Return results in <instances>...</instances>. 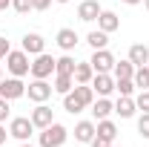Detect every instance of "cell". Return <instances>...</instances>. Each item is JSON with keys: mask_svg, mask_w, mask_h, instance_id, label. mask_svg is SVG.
<instances>
[{"mask_svg": "<svg viewBox=\"0 0 149 147\" xmlns=\"http://www.w3.org/2000/svg\"><path fill=\"white\" fill-rule=\"evenodd\" d=\"M66 139H69V130L63 124H57V121H52L49 127L40 130V147H63Z\"/></svg>", "mask_w": 149, "mask_h": 147, "instance_id": "6da1fadb", "label": "cell"}, {"mask_svg": "<svg viewBox=\"0 0 149 147\" xmlns=\"http://www.w3.org/2000/svg\"><path fill=\"white\" fill-rule=\"evenodd\" d=\"M6 69L15 75V78H23V75H29V69H32V61H29V55L23 49H12L6 55Z\"/></svg>", "mask_w": 149, "mask_h": 147, "instance_id": "7a4b0ae2", "label": "cell"}, {"mask_svg": "<svg viewBox=\"0 0 149 147\" xmlns=\"http://www.w3.org/2000/svg\"><path fill=\"white\" fill-rule=\"evenodd\" d=\"M52 92H55V87H52L46 78H35V81L26 87V95H29V101H35V104H46V101L52 98Z\"/></svg>", "mask_w": 149, "mask_h": 147, "instance_id": "3957f363", "label": "cell"}, {"mask_svg": "<svg viewBox=\"0 0 149 147\" xmlns=\"http://www.w3.org/2000/svg\"><path fill=\"white\" fill-rule=\"evenodd\" d=\"M35 133V124H32V118L29 115H17V118H12L9 121V136L12 139H17V141H29V136Z\"/></svg>", "mask_w": 149, "mask_h": 147, "instance_id": "277c9868", "label": "cell"}, {"mask_svg": "<svg viewBox=\"0 0 149 147\" xmlns=\"http://www.w3.org/2000/svg\"><path fill=\"white\" fill-rule=\"evenodd\" d=\"M55 61L57 58L46 55V52H40V55H35V61H32V78H49V75H55Z\"/></svg>", "mask_w": 149, "mask_h": 147, "instance_id": "5b68a950", "label": "cell"}, {"mask_svg": "<svg viewBox=\"0 0 149 147\" xmlns=\"http://www.w3.org/2000/svg\"><path fill=\"white\" fill-rule=\"evenodd\" d=\"M26 95V84L20 81V78H3L0 81V98H6V101H15V98H23Z\"/></svg>", "mask_w": 149, "mask_h": 147, "instance_id": "8992f818", "label": "cell"}, {"mask_svg": "<svg viewBox=\"0 0 149 147\" xmlns=\"http://www.w3.org/2000/svg\"><path fill=\"white\" fill-rule=\"evenodd\" d=\"M20 49L26 55H40V52H46V40H43V35H37V32H26L23 40H20Z\"/></svg>", "mask_w": 149, "mask_h": 147, "instance_id": "52a82bcc", "label": "cell"}, {"mask_svg": "<svg viewBox=\"0 0 149 147\" xmlns=\"http://www.w3.org/2000/svg\"><path fill=\"white\" fill-rule=\"evenodd\" d=\"M29 118H32L35 130H43V127H49V124L55 121V110H52V107H46V104H37L35 110L29 112Z\"/></svg>", "mask_w": 149, "mask_h": 147, "instance_id": "ba28073f", "label": "cell"}, {"mask_svg": "<svg viewBox=\"0 0 149 147\" xmlns=\"http://www.w3.org/2000/svg\"><path fill=\"white\" fill-rule=\"evenodd\" d=\"M89 64H92L95 72H112V66H115V55H112L109 49H95Z\"/></svg>", "mask_w": 149, "mask_h": 147, "instance_id": "9c48e42d", "label": "cell"}, {"mask_svg": "<svg viewBox=\"0 0 149 147\" xmlns=\"http://www.w3.org/2000/svg\"><path fill=\"white\" fill-rule=\"evenodd\" d=\"M92 90H95V95H106V98H109L112 92H115V78H112L109 72H95Z\"/></svg>", "mask_w": 149, "mask_h": 147, "instance_id": "30bf717a", "label": "cell"}, {"mask_svg": "<svg viewBox=\"0 0 149 147\" xmlns=\"http://www.w3.org/2000/svg\"><path fill=\"white\" fill-rule=\"evenodd\" d=\"M100 12H103V9H100V3H97V0H80V6H77V18L83 20V23L97 20Z\"/></svg>", "mask_w": 149, "mask_h": 147, "instance_id": "8fae6325", "label": "cell"}, {"mask_svg": "<svg viewBox=\"0 0 149 147\" xmlns=\"http://www.w3.org/2000/svg\"><path fill=\"white\" fill-rule=\"evenodd\" d=\"M97 29L106 32V35H112V32L120 29V18H118L115 12H109V9H103V12L97 15Z\"/></svg>", "mask_w": 149, "mask_h": 147, "instance_id": "7c38bea8", "label": "cell"}, {"mask_svg": "<svg viewBox=\"0 0 149 147\" xmlns=\"http://www.w3.org/2000/svg\"><path fill=\"white\" fill-rule=\"evenodd\" d=\"M95 136H97L95 121H77V124H74V141H80V144H89Z\"/></svg>", "mask_w": 149, "mask_h": 147, "instance_id": "4fadbf2b", "label": "cell"}, {"mask_svg": "<svg viewBox=\"0 0 149 147\" xmlns=\"http://www.w3.org/2000/svg\"><path fill=\"white\" fill-rule=\"evenodd\" d=\"M57 46H60V49H63V52H72L74 46H77V40H80V37H77V32H74V29H69V26H63V29H60V32H57Z\"/></svg>", "mask_w": 149, "mask_h": 147, "instance_id": "5bb4252c", "label": "cell"}, {"mask_svg": "<svg viewBox=\"0 0 149 147\" xmlns=\"http://www.w3.org/2000/svg\"><path fill=\"white\" fill-rule=\"evenodd\" d=\"M112 112H115V104H112L106 95H97V101L92 104V115H95V121H100V118H109Z\"/></svg>", "mask_w": 149, "mask_h": 147, "instance_id": "9a60e30c", "label": "cell"}, {"mask_svg": "<svg viewBox=\"0 0 149 147\" xmlns=\"http://www.w3.org/2000/svg\"><path fill=\"white\" fill-rule=\"evenodd\" d=\"M115 112H118L120 118H132V115L138 112V107H135V98H132V95H120V98L115 101Z\"/></svg>", "mask_w": 149, "mask_h": 147, "instance_id": "2e32d148", "label": "cell"}, {"mask_svg": "<svg viewBox=\"0 0 149 147\" xmlns=\"http://www.w3.org/2000/svg\"><path fill=\"white\" fill-rule=\"evenodd\" d=\"M95 130H97V136H100V139H106V141L115 144V139H118V124H115L112 118H100V121L95 124Z\"/></svg>", "mask_w": 149, "mask_h": 147, "instance_id": "e0dca14e", "label": "cell"}, {"mask_svg": "<svg viewBox=\"0 0 149 147\" xmlns=\"http://www.w3.org/2000/svg\"><path fill=\"white\" fill-rule=\"evenodd\" d=\"M74 84H92V78H95V69H92V64L89 61H83V64H74Z\"/></svg>", "mask_w": 149, "mask_h": 147, "instance_id": "ac0fdd59", "label": "cell"}, {"mask_svg": "<svg viewBox=\"0 0 149 147\" xmlns=\"http://www.w3.org/2000/svg\"><path fill=\"white\" fill-rule=\"evenodd\" d=\"M72 92H74V98H77L83 107H92V104H95V90H92V84H74Z\"/></svg>", "mask_w": 149, "mask_h": 147, "instance_id": "d6986e66", "label": "cell"}, {"mask_svg": "<svg viewBox=\"0 0 149 147\" xmlns=\"http://www.w3.org/2000/svg\"><path fill=\"white\" fill-rule=\"evenodd\" d=\"M129 61L135 64V66H146V64H149V46H146V43H135V46H129Z\"/></svg>", "mask_w": 149, "mask_h": 147, "instance_id": "ffe728a7", "label": "cell"}, {"mask_svg": "<svg viewBox=\"0 0 149 147\" xmlns=\"http://www.w3.org/2000/svg\"><path fill=\"white\" fill-rule=\"evenodd\" d=\"M86 43H89L92 49H106V46H109V35L100 32V29H92V32L86 35Z\"/></svg>", "mask_w": 149, "mask_h": 147, "instance_id": "44dd1931", "label": "cell"}, {"mask_svg": "<svg viewBox=\"0 0 149 147\" xmlns=\"http://www.w3.org/2000/svg\"><path fill=\"white\" fill-rule=\"evenodd\" d=\"M55 92H60V95H66V92H72V87H74V78L72 75H63V72H55Z\"/></svg>", "mask_w": 149, "mask_h": 147, "instance_id": "7402d4cb", "label": "cell"}, {"mask_svg": "<svg viewBox=\"0 0 149 147\" xmlns=\"http://www.w3.org/2000/svg\"><path fill=\"white\" fill-rule=\"evenodd\" d=\"M135 69H138V66L132 64L129 58H126V61H115V66H112L115 78H132V75H135Z\"/></svg>", "mask_w": 149, "mask_h": 147, "instance_id": "603a6c76", "label": "cell"}, {"mask_svg": "<svg viewBox=\"0 0 149 147\" xmlns=\"http://www.w3.org/2000/svg\"><path fill=\"white\" fill-rule=\"evenodd\" d=\"M74 64H77V61H74L72 55H69V52H66V55H60L55 61V72H63V75H72L74 72Z\"/></svg>", "mask_w": 149, "mask_h": 147, "instance_id": "cb8c5ba5", "label": "cell"}, {"mask_svg": "<svg viewBox=\"0 0 149 147\" xmlns=\"http://www.w3.org/2000/svg\"><path fill=\"white\" fill-rule=\"evenodd\" d=\"M132 81H135L138 90H149V64H146V66H138L135 75H132Z\"/></svg>", "mask_w": 149, "mask_h": 147, "instance_id": "d4e9b609", "label": "cell"}, {"mask_svg": "<svg viewBox=\"0 0 149 147\" xmlns=\"http://www.w3.org/2000/svg\"><path fill=\"white\" fill-rule=\"evenodd\" d=\"M63 110L72 112V115H77V112H83V104L74 98V92H66V95H63Z\"/></svg>", "mask_w": 149, "mask_h": 147, "instance_id": "484cf974", "label": "cell"}, {"mask_svg": "<svg viewBox=\"0 0 149 147\" xmlns=\"http://www.w3.org/2000/svg\"><path fill=\"white\" fill-rule=\"evenodd\" d=\"M115 90L120 92V95H135V81L132 78H115Z\"/></svg>", "mask_w": 149, "mask_h": 147, "instance_id": "4316f807", "label": "cell"}, {"mask_svg": "<svg viewBox=\"0 0 149 147\" xmlns=\"http://www.w3.org/2000/svg\"><path fill=\"white\" fill-rule=\"evenodd\" d=\"M135 107L141 112H149V90H141L138 95H135Z\"/></svg>", "mask_w": 149, "mask_h": 147, "instance_id": "83f0119b", "label": "cell"}, {"mask_svg": "<svg viewBox=\"0 0 149 147\" xmlns=\"http://www.w3.org/2000/svg\"><path fill=\"white\" fill-rule=\"evenodd\" d=\"M12 9L17 15H29L32 12V0H12Z\"/></svg>", "mask_w": 149, "mask_h": 147, "instance_id": "f1b7e54d", "label": "cell"}, {"mask_svg": "<svg viewBox=\"0 0 149 147\" xmlns=\"http://www.w3.org/2000/svg\"><path fill=\"white\" fill-rule=\"evenodd\" d=\"M138 133L149 139V112H141V118H138Z\"/></svg>", "mask_w": 149, "mask_h": 147, "instance_id": "f546056e", "label": "cell"}, {"mask_svg": "<svg viewBox=\"0 0 149 147\" xmlns=\"http://www.w3.org/2000/svg\"><path fill=\"white\" fill-rule=\"evenodd\" d=\"M49 6H52V0H32V9L35 12H46Z\"/></svg>", "mask_w": 149, "mask_h": 147, "instance_id": "4dcf8cb0", "label": "cell"}, {"mask_svg": "<svg viewBox=\"0 0 149 147\" xmlns=\"http://www.w3.org/2000/svg\"><path fill=\"white\" fill-rule=\"evenodd\" d=\"M9 101H6V98H0V124H3V121H6V118H9Z\"/></svg>", "mask_w": 149, "mask_h": 147, "instance_id": "1f68e13d", "label": "cell"}, {"mask_svg": "<svg viewBox=\"0 0 149 147\" xmlns=\"http://www.w3.org/2000/svg\"><path fill=\"white\" fill-rule=\"evenodd\" d=\"M12 52V46H9V40L6 37H0V61H6V55Z\"/></svg>", "mask_w": 149, "mask_h": 147, "instance_id": "d6a6232c", "label": "cell"}, {"mask_svg": "<svg viewBox=\"0 0 149 147\" xmlns=\"http://www.w3.org/2000/svg\"><path fill=\"white\" fill-rule=\"evenodd\" d=\"M89 147H112V141H106V139H100V136H95L92 141H89Z\"/></svg>", "mask_w": 149, "mask_h": 147, "instance_id": "836d02e7", "label": "cell"}, {"mask_svg": "<svg viewBox=\"0 0 149 147\" xmlns=\"http://www.w3.org/2000/svg\"><path fill=\"white\" fill-rule=\"evenodd\" d=\"M6 139H9V130H6V127H3V124H0V147L6 144Z\"/></svg>", "mask_w": 149, "mask_h": 147, "instance_id": "e575fe53", "label": "cell"}, {"mask_svg": "<svg viewBox=\"0 0 149 147\" xmlns=\"http://www.w3.org/2000/svg\"><path fill=\"white\" fill-rule=\"evenodd\" d=\"M9 6H12V0H0V12H6Z\"/></svg>", "mask_w": 149, "mask_h": 147, "instance_id": "d590c367", "label": "cell"}, {"mask_svg": "<svg viewBox=\"0 0 149 147\" xmlns=\"http://www.w3.org/2000/svg\"><path fill=\"white\" fill-rule=\"evenodd\" d=\"M120 3H126V6H138V3H143V0H120Z\"/></svg>", "mask_w": 149, "mask_h": 147, "instance_id": "8d00e7d4", "label": "cell"}, {"mask_svg": "<svg viewBox=\"0 0 149 147\" xmlns=\"http://www.w3.org/2000/svg\"><path fill=\"white\" fill-rule=\"evenodd\" d=\"M20 147H35V144H32V141H20Z\"/></svg>", "mask_w": 149, "mask_h": 147, "instance_id": "74e56055", "label": "cell"}, {"mask_svg": "<svg viewBox=\"0 0 149 147\" xmlns=\"http://www.w3.org/2000/svg\"><path fill=\"white\" fill-rule=\"evenodd\" d=\"M143 9H146V12H149V0H143Z\"/></svg>", "mask_w": 149, "mask_h": 147, "instance_id": "f35d334b", "label": "cell"}, {"mask_svg": "<svg viewBox=\"0 0 149 147\" xmlns=\"http://www.w3.org/2000/svg\"><path fill=\"white\" fill-rule=\"evenodd\" d=\"M55 3H72V0H55Z\"/></svg>", "mask_w": 149, "mask_h": 147, "instance_id": "ab89813d", "label": "cell"}, {"mask_svg": "<svg viewBox=\"0 0 149 147\" xmlns=\"http://www.w3.org/2000/svg\"><path fill=\"white\" fill-rule=\"evenodd\" d=\"M0 81H3V69H0Z\"/></svg>", "mask_w": 149, "mask_h": 147, "instance_id": "60d3db41", "label": "cell"}, {"mask_svg": "<svg viewBox=\"0 0 149 147\" xmlns=\"http://www.w3.org/2000/svg\"><path fill=\"white\" fill-rule=\"evenodd\" d=\"M112 147H118V144H112ZM120 147H123V144H120Z\"/></svg>", "mask_w": 149, "mask_h": 147, "instance_id": "b9f144b4", "label": "cell"}, {"mask_svg": "<svg viewBox=\"0 0 149 147\" xmlns=\"http://www.w3.org/2000/svg\"><path fill=\"white\" fill-rule=\"evenodd\" d=\"M3 147H6V144H3Z\"/></svg>", "mask_w": 149, "mask_h": 147, "instance_id": "7bdbcfd3", "label": "cell"}]
</instances>
